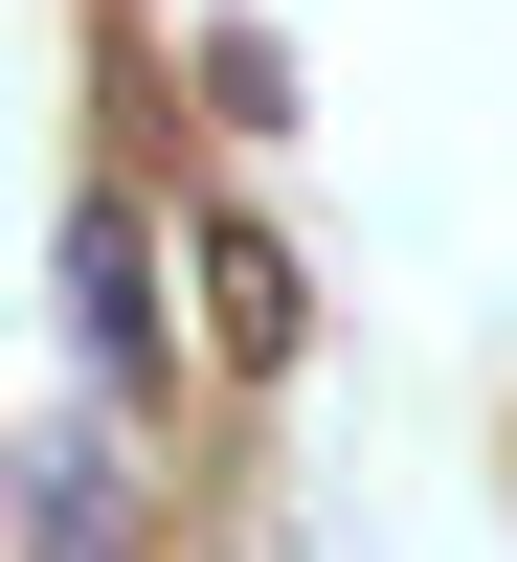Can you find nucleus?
Segmentation results:
<instances>
[{
  "mask_svg": "<svg viewBox=\"0 0 517 562\" xmlns=\"http://www.w3.org/2000/svg\"><path fill=\"white\" fill-rule=\"evenodd\" d=\"M203 338L248 360V383L293 360V248H270V225H203Z\"/></svg>",
  "mask_w": 517,
  "mask_h": 562,
  "instance_id": "obj_3",
  "label": "nucleus"
},
{
  "mask_svg": "<svg viewBox=\"0 0 517 562\" xmlns=\"http://www.w3.org/2000/svg\"><path fill=\"white\" fill-rule=\"evenodd\" d=\"M203 113L270 135V113H293V45H270V23H203Z\"/></svg>",
  "mask_w": 517,
  "mask_h": 562,
  "instance_id": "obj_4",
  "label": "nucleus"
},
{
  "mask_svg": "<svg viewBox=\"0 0 517 562\" xmlns=\"http://www.w3.org/2000/svg\"><path fill=\"white\" fill-rule=\"evenodd\" d=\"M23 562H135V450L113 428H23Z\"/></svg>",
  "mask_w": 517,
  "mask_h": 562,
  "instance_id": "obj_2",
  "label": "nucleus"
},
{
  "mask_svg": "<svg viewBox=\"0 0 517 562\" xmlns=\"http://www.w3.org/2000/svg\"><path fill=\"white\" fill-rule=\"evenodd\" d=\"M68 338H90V405H158V293H135V203L113 180L68 203Z\"/></svg>",
  "mask_w": 517,
  "mask_h": 562,
  "instance_id": "obj_1",
  "label": "nucleus"
}]
</instances>
